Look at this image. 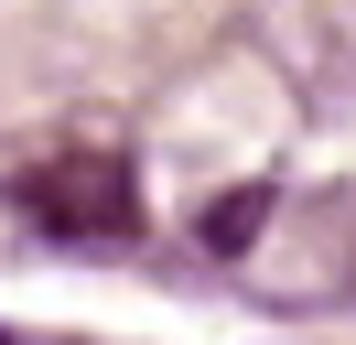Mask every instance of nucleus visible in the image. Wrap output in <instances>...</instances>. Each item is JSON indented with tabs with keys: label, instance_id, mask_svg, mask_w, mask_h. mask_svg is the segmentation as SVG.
<instances>
[{
	"label": "nucleus",
	"instance_id": "4",
	"mask_svg": "<svg viewBox=\"0 0 356 345\" xmlns=\"http://www.w3.org/2000/svg\"><path fill=\"white\" fill-rule=\"evenodd\" d=\"M0 345H22V335H0Z\"/></svg>",
	"mask_w": 356,
	"mask_h": 345
},
{
	"label": "nucleus",
	"instance_id": "2",
	"mask_svg": "<svg viewBox=\"0 0 356 345\" xmlns=\"http://www.w3.org/2000/svg\"><path fill=\"white\" fill-rule=\"evenodd\" d=\"M11 205H22L33 227H54V237H87V248H108V237L140 227V184H130V162H108V151H65V162L22 172Z\"/></svg>",
	"mask_w": 356,
	"mask_h": 345
},
{
	"label": "nucleus",
	"instance_id": "3",
	"mask_svg": "<svg viewBox=\"0 0 356 345\" xmlns=\"http://www.w3.org/2000/svg\"><path fill=\"white\" fill-rule=\"evenodd\" d=\"M270 216H281V184H248V194H227V205L205 216V248H216V259H259Z\"/></svg>",
	"mask_w": 356,
	"mask_h": 345
},
{
	"label": "nucleus",
	"instance_id": "1",
	"mask_svg": "<svg viewBox=\"0 0 356 345\" xmlns=\"http://www.w3.org/2000/svg\"><path fill=\"white\" fill-rule=\"evenodd\" d=\"M259 280L291 302H356V184H313L270 216Z\"/></svg>",
	"mask_w": 356,
	"mask_h": 345
}]
</instances>
